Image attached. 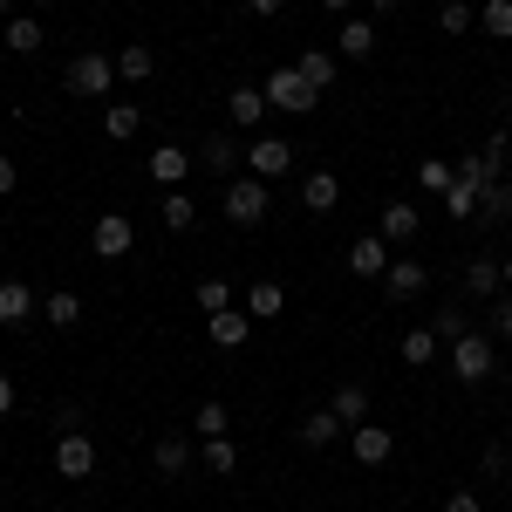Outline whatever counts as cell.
Returning <instances> with one entry per match:
<instances>
[{
	"mask_svg": "<svg viewBox=\"0 0 512 512\" xmlns=\"http://www.w3.org/2000/svg\"><path fill=\"white\" fill-rule=\"evenodd\" d=\"M192 431L198 437H226V431H233V410H226L219 396H205V403H198V417H192Z\"/></svg>",
	"mask_w": 512,
	"mask_h": 512,
	"instance_id": "29",
	"label": "cell"
},
{
	"mask_svg": "<svg viewBox=\"0 0 512 512\" xmlns=\"http://www.w3.org/2000/svg\"><path fill=\"white\" fill-rule=\"evenodd\" d=\"M117 76L130 82V89H137V82H151V76H158V55H151L144 41H130V48L117 55Z\"/></svg>",
	"mask_w": 512,
	"mask_h": 512,
	"instance_id": "21",
	"label": "cell"
},
{
	"mask_svg": "<svg viewBox=\"0 0 512 512\" xmlns=\"http://www.w3.org/2000/svg\"><path fill=\"white\" fill-rule=\"evenodd\" d=\"M62 82H69L76 96H110V82H117V62H110V55H96V48H82L76 62L62 69Z\"/></svg>",
	"mask_w": 512,
	"mask_h": 512,
	"instance_id": "3",
	"label": "cell"
},
{
	"mask_svg": "<svg viewBox=\"0 0 512 512\" xmlns=\"http://www.w3.org/2000/svg\"><path fill=\"white\" fill-rule=\"evenodd\" d=\"M41 321L76 328V321H82V294H69V287H62V294H48V301H41Z\"/></svg>",
	"mask_w": 512,
	"mask_h": 512,
	"instance_id": "31",
	"label": "cell"
},
{
	"mask_svg": "<svg viewBox=\"0 0 512 512\" xmlns=\"http://www.w3.org/2000/svg\"><path fill=\"white\" fill-rule=\"evenodd\" d=\"M451 178H458V164H444V158H424V164H417V185H424V192H437V198L451 192Z\"/></svg>",
	"mask_w": 512,
	"mask_h": 512,
	"instance_id": "35",
	"label": "cell"
},
{
	"mask_svg": "<svg viewBox=\"0 0 512 512\" xmlns=\"http://www.w3.org/2000/svg\"><path fill=\"white\" fill-rule=\"evenodd\" d=\"M321 7H328V14H349V7H355V0H321Z\"/></svg>",
	"mask_w": 512,
	"mask_h": 512,
	"instance_id": "45",
	"label": "cell"
},
{
	"mask_svg": "<svg viewBox=\"0 0 512 512\" xmlns=\"http://www.w3.org/2000/svg\"><path fill=\"white\" fill-rule=\"evenodd\" d=\"M226 110H233V123H239V130H260V117H267V89L239 82L233 96H226Z\"/></svg>",
	"mask_w": 512,
	"mask_h": 512,
	"instance_id": "14",
	"label": "cell"
},
{
	"mask_svg": "<svg viewBox=\"0 0 512 512\" xmlns=\"http://www.w3.org/2000/svg\"><path fill=\"white\" fill-rule=\"evenodd\" d=\"M205 328H212V342H219V349H246V335H253V315L226 308V315H212V321H205Z\"/></svg>",
	"mask_w": 512,
	"mask_h": 512,
	"instance_id": "18",
	"label": "cell"
},
{
	"mask_svg": "<svg viewBox=\"0 0 512 512\" xmlns=\"http://www.w3.org/2000/svg\"><path fill=\"white\" fill-rule=\"evenodd\" d=\"M198 164H205V171H219V178H239V164H246V151H239V137H226V130H212V137L198 144Z\"/></svg>",
	"mask_w": 512,
	"mask_h": 512,
	"instance_id": "9",
	"label": "cell"
},
{
	"mask_svg": "<svg viewBox=\"0 0 512 512\" xmlns=\"http://www.w3.org/2000/svg\"><path fill=\"white\" fill-rule=\"evenodd\" d=\"M478 219H485V226H499V219H512V178H492V185L478 192Z\"/></svg>",
	"mask_w": 512,
	"mask_h": 512,
	"instance_id": "24",
	"label": "cell"
},
{
	"mask_svg": "<svg viewBox=\"0 0 512 512\" xmlns=\"http://www.w3.org/2000/svg\"><path fill=\"white\" fill-rule=\"evenodd\" d=\"M499 260H472V267H465V294H472V301H492V294H499Z\"/></svg>",
	"mask_w": 512,
	"mask_h": 512,
	"instance_id": "28",
	"label": "cell"
},
{
	"mask_svg": "<svg viewBox=\"0 0 512 512\" xmlns=\"http://www.w3.org/2000/svg\"><path fill=\"white\" fill-rule=\"evenodd\" d=\"M14 410V376H0V417Z\"/></svg>",
	"mask_w": 512,
	"mask_h": 512,
	"instance_id": "44",
	"label": "cell"
},
{
	"mask_svg": "<svg viewBox=\"0 0 512 512\" xmlns=\"http://www.w3.org/2000/svg\"><path fill=\"white\" fill-rule=\"evenodd\" d=\"M14 185H21V164H14V158H0V198L14 192Z\"/></svg>",
	"mask_w": 512,
	"mask_h": 512,
	"instance_id": "42",
	"label": "cell"
},
{
	"mask_svg": "<svg viewBox=\"0 0 512 512\" xmlns=\"http://www.w3.org/2000/svg\"><path fill=\"white\" fill-rule=\"evenodd\" d=\"M369 7H376V14H396V7H403V0H369Z\"/></svg>",
	"mask_w": 512,
	"mask_h": 512,
	"instance_id": "46",
	"label": "cell"
},
{
	"mask_svg": "<svg viewBox=\"0 0 512 512\" xmlns=\"http://www.w3.org/2000/svg\"><path fill=\"white\" fill-rule=\"evenodd\" d=\"M342 431H349V424H342L335 410H308V417H301V444H308V451H321V444H335Z\"/></svg>",
	"mask_w": 512,
	"mask_h": 512,
	"instance_id": "19",
	"label": "cell"
},
{
	"mask_svg": "<svg viewBox=\"0 0 512 512\" xmlns=\"http://www.w3.org/2000/svg\"><path fill=\"white\" fill-rule=\"evenodd\" d=\"M246 171H253V178H287V171H294V144H287V137H253V144H246Z\"/></svg>",
	"mask_w": 512,
	"mask_h": 512,
	"instance_id": "5",
	"label": "cell"
},
{
	"mask_svg": "<svg viewBox=\"0 0 512 512\" xmlns=\"http://www.w3.org/2000/svg\"><path fill=\"white\" fill-rule=\"evenodd\" d=\"M55 472L62 478H89L96 472V444H89L82 431H62L55 437Z\"/></svg>",
	"mask_w": 512,
	"mask_h": 512,
	"instance_id": "7",
	"label": "cell"
},
{
	"mask_svg": "<svg viewBox=\"0 0 512 512\" xmlns=\"http://www.w3.org/2000/svg\"><path fill=\"white\" fill-rule=\"evenodd\" d=\"M424 287H431V267L424 260H390V274H383V294L390 301H417Z\"/></svg>",
	"mask_w": 512,
	"mask_h": 512,
	"instance_id": "10",
	"label": "cell"
},
{
	"mask_svg": "<svg viewBox=\"0 0 512 512\" xmlns=\"http://www.w3.org/2000/svg\"><path fill=\"white\" fill-rule=\"evenodd\" d=\"M158 212H164V226H171V233H192V226H198V205H192V192H185V185H178V192H164Z\"/></svg>",
	"mask_w": 512,
	"mask_h": 512,
	"instance_id": "23",
	"label": "cell"
},
{
	"mask_svg": "<svg viewBox=\"0 0 512 512\" xmlns=\"http://www.w3.org/2000/svg\"><path fill=\"white\" fill-rule=\"evenodd\" d=\"M328 410H335V417H342V424H362V417H369V390H362V383H342V390L328 396Z\"/></svg>",
	"mask_w": 512,
	"mask_h": 512,
	"instance_id": "25",
	"label": "cell"
},
{
	"mask_svg": "<svg viewBox=\"0 0 512 512\" xmlns=\"http://www.w3.org/2000/svg\"><path fill=\"white\" fill-rule=\"evenodd\" d=\"M349 451H355V465H390L396 437L383 431V424H355V431H349Z\"/></svg>",
	"mask_w": 512,
	"mask_h": 512,
	"instance_id": "11",
	"label": "cell"
},
{
	"mask_svg": "<svg viewBox=\"0 0 512 512\" xmlns=\"http://www.w3.org/2000/svg\"><path fill=\"white\" fill-rule=\"evenodd\" d=\"M185 171H192V151H178V144L151 151V178H158L164 192H178V185H185Z\"/></svg>",
	"mask_w": 512,
	"mask_h": 512,
	"instance_id": "16",
	"label": "cell"
},
{
	"mask_svg": "<svg viewBox=\"0 0 512 512\" xmlns=\"http://www.w3.org/2000/svg\"><path fill=\"white\" fill-rule=\"evenodd\" d=\"M478 28L492 41H512V0H485V7H478Z\"/></svg>",
	"mask_w": 512,
	"mask_h": 512,
	"instance_id": "32",
	"label": "cell"
},
{
	"mask_svg": "<svg viewBox=\"0 0 512 512\" xmlns=\"http://www.w3.org/2000/svg\"><path fill=\"white\" fill-rule=\"evenodd\" d=\"M246 7H253L260 21H274V14H280V7H287V0H246Z\"/></svg>",
	"mask_w": 512,
	"mask_h": 512,
	"instance_id": "43",
	"label": "cell"
},
{
	"mask_svg": "<svg viewBox=\"0 0 512 512\" xmlns=\"http://www.w3.org/2000/svg\"><path fill=\"white\" fill-rule=\"evenodd\" d=\"M451 369H458V383H485V376H492V335L465 328V335L451 342Z\"/></svg>",
	"mask_w": 512,
	"mask_h": 512,
	"instance_id": "4",
	"label": "cell"
},
{
	"mask_svg": "<svg viewBox=\"0 0 512 512\" xmlns=\"http://www.w3.org/2000/svg\"><path fill=\"white\" fill-rule=\"evenodd\" d=\"M89 246H96V260H123V253L137 246V226H130L123 212H103V219L89 226Z\"/></svg>",
	"mask_w": 512,
	"mask_h": 512,
	"instance_id": "6",
	"label": "cell"
},
{
	"mask_svg": "<svg viewBox=\"0 0 512 512\" xmlns=\"http://www.w3.org/2000/svg\"><path fill=\"white\" fill-rule=\"evenodd\" d=\"M444 512H485V499H478V492H451V499H444Z\"/></svg>",
	"mask_w": 512,
	"mask_h": 512,
	"instance_id": "41",
	"label": "cell"
},
{
	"mask_svg": "<svg viewBox=\"0 0 512 512\" xmlns=\"http://www.w3.org/2000/svg\"><path fill=\"white\" fill-rule=\"evenodd\" d=\"M403 362H410V369H431L437 362V328H403Z\"/></svg>",
	"mask_w": 512,
	"mask_h": 512,
	"instance_id": "27",
	"label": "cell"
},
{
	"mask_svg": "<svg viewBox=\"0 0 512 512\" xmlns=\"http://www.w3.org/2000/svg\"><path fill=\"white\" fill-rule=\"evenodd\" d=\"M349 274L383 280V274H390V239H383V233H362V239L349 246Z\"/></svg>",
	"mask_w": 512,
	"mask_h": 512,
	"instance_id": "8",
	"label": "cell"
},
{
	"mask_svg": "<svg viewBox=\"0 0 512 512\" xmlns=\"http://www.w3.org/2000/svg\"><path fill=\"white\" fill-rule=\"evenodd\" d=\"M335 48L349 55V62H362V55H376V21H342V35H335Z\"/></svg>",
	"mask_w": 512,
	"mask_h": 512,
	"instance_id": "20",
	"label": "cell"
},
{
	"mask_svg": "<svg viewBox=\"0 0 512 512\" xmlns=\"http://www.w3.org/2000/svg\"><path fill=\"white\" fill-rule=\"evenodd\" d=\"M41 315V301L21 287V280H0V328H28Z\"/></svg>",
	"mask_w": 512,
	"mask_h": 512,
	"instance_id": "12",
	"label": "cell"
},
{
	"mask_svg": "<svg viewBox=\"0 0 512 512\" xmlns=\"http://www.w3.org/2000/svg\"><path fill=\"white\" fill-rule=\"evenodd\" d=\"M233 7H239V0H233Z\"/></svg>",
	"mask_w": 512,
	"mask_h": 512,
	"instance_id": "49",
	"label": "cell"
},
{
	"mask_svg": "<svg viewBox=\"0 0 512 512\" xmlns=\"http://www.w3.org/2000/svg\"><path fill=\"white\" fill-rule=\"evenodd\" d=\"M151 458H158L164 478H185V472H192V444H185V437H158V451H151Z\"/></svg>",
	"mask_w": 512,
	"mask_h": 512,
	"instance_id": "26",
	"label": "cell"
},
{
	"mask_svg": "<svg viewBox=\"0 0 512 512\" xmlns=\"http://www.w3.org/2000/svg\"><path fill=\"white\" fill-rule=\"evenodd\" d=\"M485 335H492V342H512V294H506V301H492V321H485Z\"/></svg>",
	"mask_w": 512,
	"mask_h": 512,
	"instance_id": "39",
	"label": "cell"
},
{
	"mask_svg": "<svg viewBox=\"0 0 512 512\" xmlns=\"http://www.w3.org/2000/svg\"><path fill=\"white\" fill-rule=\"evenodd\" d=\"M431 328H437V342H458V335H465V328H472V321L458 315V308H444V315H437Z\"/></svg>",
	"mask_w": 512,
	"mask_h": 512,
	"instance_id": "40",
	"label": "cell"
},
{
	"mask_svg": "<svg viewBox=\"0 0 512 512\" xmlns=\"http://www.w3.org/2000/svg\"><path fill=\"white\" fill-rule=\"evenodd\" d=\"M294 69H301V76L315 82L321 96H328V89H335V55H328V48H308V55H301V62H294Z\"/></svg>",
	"mask_w": 512,
	"mask_h": 512,
	"instance_id": "30",
	"label": "cell"
},
{
	"mask_svg": "<svg viewBox=\"0 0 512 512\" xmlns=\"http://www.w3.org/2000/svg\"><path fill=\"white\" fill-rule=\"evenodd\" d=\"M301 205H308V212H335V205H342V178H335V171H308V178H301Z\"/></svg>",
	"mask_w": 512,
	"mask_h": 512,
	"instance_id": "13",
	"label": "cell"
},
{
	"mask_svg": "<svg viewBox=\"0 0 512 512\" xmlns=\"http://www.w3.org/2000/svg\"><path fill=\"white\" fill-rule=\"evenodd\" d=\"M280 308H287V287H280V280H253V294H246V315H253V321H274Z\"/></svg>",
	"mask_w": 512,
	"mask_h": 512,
	"instance_id": "22",
	"label": "cell"
},
{
	"mask_svg": "<svg viewBox=\"0 0 512 512\" xmlns=\"http://www.w3.org/2000/svg\"><path fill=\"white\" fill-rule=\"evenodd\" d=\"M137 123H144V110H137V103H110V110H103V130H110V137H137Z\"/></svg>",
	"mask_w": 512,
	"mask_h": 512,
	"instance_id": "33",
	"label": "cell"
},
{
	"mask_svg": "<svg viewBox=\"0 0 512 512\" xmlns=\"http://www.w3.org/2000/svg\"><path fill=\"white\" fill-rule=\"evenodd\" d=\"M0 14H14V0H0Z\"/></svg>",
	"mask_w": 512,
	"mask_h": 512,
	"instance_id": "48",
	"label": "cell"
},
{
	"mask_svg": "<svg viewBox=\"0 0 512 512\" xmlns=\"http://www.w3.org/2000/svg\"><path fill=\"white\" fill-rule=\"evenodd\" d=\"M417 226H424V212L396 198V205H383V226H376V233L390 239V246H403V239H417Z\"/></svg>",
	"mask_w": 512,
	"mask_h": 512,
	"instance_id": "17",
	"label": "cell"
},
{
	"mask_svg": "<svg viewBox=\"0 0 512 512\" xmlns=\"http://www.w3.org/2000/svg\"><path fill=\"white\" fill-rule=\"evenodd\" d=\"M437 28H444V35H472L478 14L465 7V0H444V7H437Z\"/></svg>",
	"mask_w": 512,
	"mask_h": 512,
	"instance_id": "36",
	"label": "cell"
},
{
	"mask_svg": "<svg viewBox=\"0 0 512 512\" xmlns=\"http://www.w3.org/2000/svg\"><path fill=\"white\" fill-rule=\"evenodd\" d=\"M205 472H219V478L239 472V444L233 437H205Z\"/></svg>",
	"mask_w": 512,
	"mask_h": 512,
	"instance_id": "34",
	"label": "cell"
},
{
	"mask_svg": "<svg viewBox=\"0 0 512 512\" xmlns=\"http://www.w3.org/2000/svg\"><path fill=\"white\" fill-rule=\"evenodd\" d=\"M267 205H274V198H267V178H253V171L226 178V198H219V212L233 219L239 233H246V226H260V219H267Z\"/></svg>",
	"mask_w": 512,
	"mask_h": 512,
	"instance_id": "1",
	"label": "cell"
},
{
	"mask_svg": "<svg viewBox=\"0 0 512 512\" xmlns=\"http://www.w3.org/2000/svg\"><path fill=\"white\" fill-rule=\"evenodd\" d=\"M499 274H506V280H512V260H499Z\"/></svg>",
	"mask_w": 512,
	"mask_h": 512,
	"instance_id": "47",
	"label": "cell"
},
{
	"mask_svg": "<svg viewBox=\"0 0 512 512\" xmlns=\"http://www.w3.org/2000/svg\"><path fill=\"white\" fill-rule=\"evenodd\" d=\"M198 308H205V315H226V308H233V287H226V280H198Z\"/></svg>",
	"mask_w": 512,
	"mask_h": 512,
	"instance_id": "38",
	"label": "cell"
},
{
	"mask_svg": "<svg viewBox=\"0 0 512 512\" xmlns=\"http://www.w3.org/2000/svg\"><path fill=\"white\" fill-rule=\"evenodd\" d=\"M260 89H267V110H287V117H308V110L321 103V89H315L308 76H301L294 62H280V69H274L267 82H260Z\"/></svg>",
	"mask_w": 512,
	"mask_h": 512,
	"instance_id": "2",
	"label": "cell"
},
{
	"mask_svg": "<svg viewBox=\"0 0 512 512\" xmlns=\"http://www.w3.org/2000/svg\"><path fill=\"white\" fill-rule=\"evenodd\" d=\"M41 41H48V35H41L35 14H7V28H0V48H14V55H35Z\"/></svg>",
	"mask_w": 512,
	"mask_h": 512,
	"instance_id": "15",
	"label": "cell"
},
{
	"mask_svg": "<svg viewBox=\"0 0 512 512\" xmlns=\"http://www.w3.org/2000/svg\"><path fill=\"white\" fill-rule=\"evenodd\" d=\"M444 212H451L458 226H465V219H478V192H472V185H458V178H451V192H444Z\"/></svg>",
	"mask_w": 512,
	"mask_h": 512,
	"instance_id": "37",
	"label": "cell"
}]
</instances>
